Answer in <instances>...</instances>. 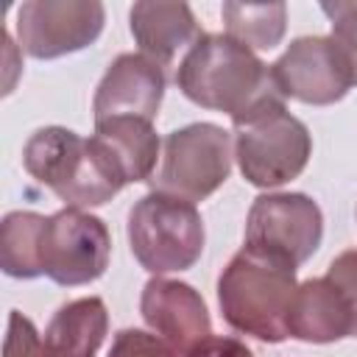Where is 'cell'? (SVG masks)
I'll return each instance as SVG.
<instances>
[{
  "instance_id": "1",
  "label": "cell",
  "mask_w": 357,
  "mask_h": 357,
  "mask_svg": "<svg viewBox=\"0 0 357 357\" xmlns=\"http://www.w3.org/2000/svg\"><path fill=\"white\" fill-rule=\"evenodd\" d=\"M176 84L187 100L226 112L231 123L284 103L271 64L229 33H201L178 61Z\"/></svg>"
},
{
  "instance_id": "2",
  "label": "cell",
  "mask_w": 357,
  "mask_h": 357,
  "mask_svg": "<svg viewBox=\"0 0 357 357\" xmlns=\"http://www.w3.org/2000/svg\"><path fill=\"white\" fill-rule=\"evenodd\" d=\"M296 287V268L290 262L243 245L218 276L220 315L243 335L282 343L290 337L287 321Z\"/></svg>"
},
{
  "instance_id": "3",
  "label": "cell",
  "mask_w": 357,
  "mask_h": 357,
  "mask_svg": "<svg viewBox=\"0 0 357 357\" xmlns=\"http://www.w3.org/2000/svg\"><path fill=\"white\" fill-rule=\"evenodd\" d=\"M22 167L73 209L103 206L126 187L95 139L64 126L36 128L22 145Z\"/></svg>"
},
{
  "instance_id": "4",
  "label": "cell",
  "mask_w": 357,
  "mask_h": 357,
  "mask_svg": "<svg viewBox=\"0 0 357 357\" xmlns=\"http://www.w3.org/2000/svg\"><path fill=\"white\" fill-rule=\"evenodd\" d=\"M134 259L153 276L192 268L204 254V220L195 204L151 190L128 212Z\"/></svg>"
},
{
  "instance_id": "5",
  "label": "cell",
  "mask_w": 357,
  "mask_h": 357,
  "mask_svg": "<svg viewBox=\"0 0 357 357\" xmlns=\"http://www.w3.org/2000/svg\"><path fill=\"white\" fill-rule=\"evenodd\" d=\"M312 156L310 128L287 112L271 106L234 123V159L248 184L271 190L298 178Z\"/></svg>"
},
{
  "instance_id": "6",
  "label": "cell",
  "mask_w": 357,
  "mask_h": 357,
  "mask_svg": "<svg viewBox=\"0 0 357 357\" xmlns=\"http://www.w3.org/2000/svg\"><path fill=\"white\" fill-rule=\"evenodd\" d=\"M234 139L215 123H190L162 139V159L151 176L156 192L198 204L209 198L231 173Z\"/></svg>"
},
{
  "instance_id": "7",
  "label": "cell",
  "mask_w": 357,
  "mask_h": 357,
  "mask_svg": "<svg viewBox=\"0 0 357 357\" xmlns=\"http://www.w3.org/2000/svg\"><path fill=\"white\" fill-rule=\"evenodd\" d=\"M284 98L329 106L357 86V39L346 36H298L271 64Z\"/></svg>"
},
{
  "instance_id": "8",
  "label": "cell",
  "mask_w": 357,
  "mask_h": 357,
  "mask_svg": "<svg viewBox=\"0 0 357 357\" xmlns=\"http://www.w3.org/2000/svg\"><path fill=\"white\" fill-rule=\"evenodd\" d=\"M112 234L98 215L64 206L45 218L39 234L42 276L64 287H78L100 279L109 268Z\"/></svg>"
},
{
  "instance_id": "9",
  "label": "cell",
  "mask_w": 357,
  "mask_h": 357,
  "mask_svg": "<svg viewBox=\"0 0 357 357\" xmlns=\"http://www.w3.org/2000/svg\"><path fill=\"white\" fill-rule=\"evenodd\" d=\"M324 215L304 192H265L257 195L245 218V245L290 262L304 265L321 245Z\"/></svg>"
},
{
  "instance_id": "10",
  "label": "cell",
  "mask_w": 357,
  "mask_h": 357,
  "mask_svg": "<svg viewBox=\"0 0 357 357\" xmlns=\"http://www.w3.org/2000/svg\"><path fill=\"white\" fill-rule=\"evenodd\" d=\"M106 22L98 0H28L17 11L20 47L33 59H59L89 47Z\"/></svg>"
},
{
  "instance_id": "11",
  "label": "cell",
  "mask_w": 357,
  "mask_h": 357,
  "mask_svg": "<svg viewBox=\"0 0 357 357\" xmlns=\"http://www.w3.org/2000/svg\"><path fill=\"white\" fill-rule=\"evenodd\" d=\"M165 67L151 61L142 53H120L109 70L103 73L95 98L92 112L95 120L106 117H142L156 120L162 98H165Z\"/></svg>"
},
{
  "instance_id": "12",
  "label": "cell",
  "mask_w": 357,
  "mask_h": 357,
  "mask_svg": "<svg viewBox=\"0 0 357 357\" xmlns=\"http://www.w3.org/2000/svg\"><path fill=\"white\" fill-rule=\"evenodd\" d=\"M139 312L145 324L178 354L190 351L195 343L212 335V318L201 293L178 279H148L139 296Z\"/></svg>"
},
{
  "instance_id": "13",
  "label": "cell",
  "mask_w": 357,
  "mask_h": 357,
  "mask_svg": "<svg viewBox=\"0 0 357 357\" xmlns=\"http://www.w3.org/2000/svg\"><path fill=\"white\" fill-rule=\"evenodd\" d=\"M131 36L139 45V53L156 61L159 67H173L178 50H190L192 42L204 33L187 3H162L142 0L128 11Z\"/></svg>"
},
{
  "instance_id": "14",
  "label": "cell",
  "mask_w": 357,
  "mask_h": 357,
  "mask_svg": "<svg viewBox=\"0 0 357 357\" xmlns=\"http://www.w3.org/2000/svg\"><path fill=\"white\" fill-rule=\"evenodd\" d=\"M92 139L126 184L151 181L156 162L162 159V142L153 131V123L142 117L95 120Z\"/></svg>"
},
{
  "instance_id": "15",
  "label": "cell",
  "mask_w": 357,
  "mask_h": 357,
  "mask_svg": "<svg viewBox=\"0 0 357 357\" xmlns=\"http://www.w3.org/2000/svg\"><path fill=\"white\" fill-rule=\"evenodd\" d=\"M290 337L304 343H335L354 337L349 307L340 298V290L326 279L315 276L296 287V298L287 321Z\"/></svg>"
},
{
  "instance_id": "16",
  "label": "cell",
  "mask_w": 357,
  "mask_h": 357,
  "mask_svg": "<svg viewBox=\"0 0 357 357\" xmlns=\"http://www.w3.org/2000/svg\"><path fill=\"white\" fill-rule=\"evenodd\" d=\"M109 332V312L103 298H75L56 310L45 329L47 357H95Z\"/></svg>"
},
{
  "instance_id": "17",
  "label": "cell",
  "mask_w": 357,
  "mask_h": 357,
  "mask_svg": "<svg viewBox=\"0 0 357 357\" xmlns=\"http://www.w3.org/2000/svg\"><path fill=\"white\" fill-rule=\"evenodd\" d=\"M226 33L251 50H271L284 39L287 6L284 3H237L220 6Z\"/></svg>"
},
{
  "instance_id": "18",
  "label": "cell",
  "mask_w": 357,
  "mask_h": 357,
  "mask_svg": "<svg viewBox=\"0 0 357 357\" xmlns=\"http://www.w3.org/2000/svg\"><path fill=\"white\" fill-rule=\"evenodd\" d=\"M45 215L39 212H8L0 223V265L14 279H36L39 268V234Z\"/></svg>"
},
{
  "instance_id": "19",
  "label": "cell",
  "mask_w": 357,
  "mask_h": 357,
  "mask_svg": "<svg viewBox=\"0 0 357 357\" xmlns=\"http://www.w3.org/2000/svg\"><path fill=\"white\" fill-rule=\"evenodd\" d=\"M178 351L159 335L145 329H120L112 340L109 357H176Z\"/></svg>"
},
{
  "instance_id": "20",
  "label": "cell",
  "mask_w": 357,
  "mask_h": 357,
  "mask_svg": "<svg viewBox=\"0 0 357 357\" xmlns=\"http://www.w3.org/2000/svg\"><path fill=\"white\" fill-rule=\"evenodd\" d=\"M324 276L340 290V298L349 307L354 337H357V248H346L343 254H337L329 262V268H326Z\"/></svg>"
},
{
  "instance_id": "21",
  "label": "cell",
  "mask_w": 357,
  "mask_h": 357,
  "mask_svg": "<svg viewBox=\"0 0 357 357\" xmlns=\"http://www.w3.org/2000/svg\"><path fill=\"white\" fill-rule=\"evenodd\" d=\"M6 357H45V340L39 337L33 321L25 318L20 310L8 312Z\"/></svg>"
},
{
  "instance_id": "22",
  "label": "cell",
  "mask_w": 357,
  "mask_h": 357,
  "mask_svg": "<svg viewBox=\"0 0 357 357\" xmlns=\"http://www.w3.org/2000/svg\"><path fill=\"white\" fill-rule=\"evenodd\" d=\"M181 357H254V351L237 337L209 335L201 343H195L190 351H184Z\"/></svg>"
},
{
  "instance_id": "23",
  "label": "cell",
  "mask_w": 357,
  "mask_h": 357,
  "mask_svg": "<svg viewBox=\"0 0 357 357\" xmlns=\"http://www.w3.org/2000/svg\"><path fill=\"white\" fill-rule=\"evenodd\" d=\"M321 11L329 17L335 36L357 39V3H321Z\"/></svg>"
},
{
  "instance_id": "24",
  "label": "cell",
  "mask_w": 357,
  "mask_h": 357,
  "mask_svg": "<svg viewBox=\"0 0 357 357\" xmlns=\"http://www.w3.org/2000/svg\"><path fill=\"white\" fill-rule=\"evenodd\" d=\"M45 357H47V354H45Z\"/></svg>"
}]
</instances>
